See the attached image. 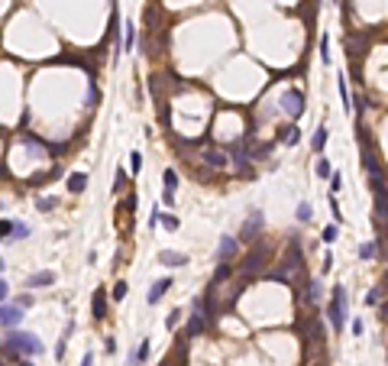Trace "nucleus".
Returning a JSON list of instances; mask_svg holds the SVG:
<instances>
[{"label": "nucleus", "instance_id": "1", "mask_svg": "<svg viewBox=\"0 0 388 366\" xmlns=\"http://www.w3.org/2000/svg\"><path fill=\"white\" fill-rule=\"evenodd\" d=\"M3 347H7L16 360L20 357H39V353H42V340H39L36 334H29V331H20V327H10L7 331Z\"/></svg>", "mask_w": 388, "mask_h": 366}, {"label": "nucleus", "instance_id": "2", "mask_svg": "<svg viewBox=\"0 0 388 366\" xmlns=\"http://www.w3.org/2000/svg\"><path fill=\"white\" fill-rule=\"evenodd\" d=\"M346 311H349L346 285H333V295H330V302H327V318H330V327H333V331H343Z\"/></svg>", "mask_w": 388, "mask_h": 366}, {"label": "nucleus", "instance_id": "3", "mask_svg": "<svg viewBox=\"0 0 388 366\" xmlns=\"http://www.w3.org/2000/svg\"><path fill=\"white\" fill-rule=\"evenodd\" d=\"M262 227H265V217H262V211H249V217L243 220L240 240H243V243H256L259 237H262Z\"/></svg>", "mask_w": 388, "mask_h": 366}, {"label": "nucleus", "instance_id": "4", "mask_svg": "<svg viewBox=\"0 0 388 366\" xmlns=\"http://www.w3.org/2000/svg\"><path fill=\"white\" fill-rule=\"evenodd\" d=\"M281 110H285L291 120H298L304 114V91H298V88H288L285 97H281Z\"/></svg>", "mask_w": 388, "mask_h": 366}, {"label": "nucleus", "instance_id": "5", "mask_svg": "<svg viewBox=\"0 0 388 366\" xmlns=\"http://www.w3.org/2000/svg\"><path fill=\"white\" fill-rule=\"evenodd\" d=\"M265 253H269V246H265L262 240H256V246L246 253V259H243V273L246 275H252V273H259L265 266Z\"/></svg>", "mask_w": 388, "mask_h": 366}, {"label": "nucleus", "instance_id": "6", "mask_svg": "<svg viewBox=\"0 0 388 366\" xmlns=\"http://www.w3.org/2000/svg\"><path fill=\"white\" fill-rule=\"evenodd\" d=\"M23 318H26V311H23V305H0V327H20L23 324Z\"/></svg>", "mask_w": 388, "mask_h": 366}, {"label": "nucleus", "instance_id": "7", "mask_svg": "<svg viewBox=\"0 0 388 366\" xmlns=\"http://www.w3.org/2000/svg\"><path fill=\"white\" fill-rule=\"evenodd\" d=\"M162 185H165V191H162V204H175V191H178V172L175 169H165L162 172Z\"/></svg>", "mask_w": 388, "mask_h": 366}, {"label": "nucleus", "instance_id": "8", "mask_svg": "<svg viewBox=\"0 0 388 366\" xmlns=\"http://www.w3.org/2000/svg\"><path fill=\"white\" fill-rule=\"evenodd\" d=\"M236 249H240L236 237H220V243H217V263H233V259H236Z\"/></svg>", "mask_w": 388, "mask_h": 366}, {"label": "nucleus", "instance_id": "9", "mask_svg": "<svg viewBox=\"0 0 388 366\" xmlns=\"http://www.w3.org/2000/svg\"><path fill=\"white\" fill-rule=\"evenodd\" d=\"M204 327H207V318H204V311H191L185 337H197V334H204Z\"/></svg>", "mask_w": 388, "mask_h": 366}, {"label": "nucleus", "instance_id": "10", "mask_svg": "<svg viewBox=\"0 0 388 366\" xmlns=\"http://www.w3.org/2000/svg\"><path fill=\"white\" fill-rule=\"evenodd\" d=\"M204 162H207L210 169H226V165H230V156H226L223 149H207V152H204Z\"/></svg>", "mask_w": 388, "mask_h": 366}, {"label": "nucleus", "instance_id": "11", "mask_svg": "<svg viewBox=\"0 0 388 366\" xmlns=\"http://www.w3.org/2000/svg\"><path fill=\"white\" fill-rule=\"evenodd\" d=\"M171 288V279H159V282H152V288H149V295H146V302L149 305H159L162 302V295Z\"/></svg>", "mask_w": 388, "mask_h": 366}, {"label": "nucleus", "instance_id": "12", "mask_svg": "<svg viewBox=\"0 0 388 366\" xmlns=\"http://www.w3.org/2000/svg\"><path fill=\"white\" fill-rule=\"evenodd\" d=\"M91 311H94V318H97V321H104V318H107V292H104V288H97V292H94Z\"/></svg>", "mask_w": 388, "mask_h": 366}, {"label": "nucleus", "instance_id": "13", "mask_svg": "<svg viewBox=\"0 0 388 366\" xmlns=\"http://www.w3.org/2000/svg\"><path fill=\"white\" fill-rule=\"evenodd\" d=\"M159 263H162V266H171V269H178V266L188 263V256H185V253H175V249H162V253H159Z\"/></svg>", "mask_w": 388, "mask_h": 366}, {"label": "nucleus", "instance_id": "14", "mask_svg": "<svg viewBox=\"0 0 388 366\" xmlns=\"http://www.w3.org/2000/svg\"><path fill=\"white\" fill-rule=\"evenodd\" d=\"M55 279H58V275H55L52 269H42V273L29 275V282H26V285H29V288H46V285H52Z\"/></svg>", "mask_w": 388, "mask_h": 366}, {"label": "nucleus", "instance_id": "15", "mask_svg": "<svg viewBox=\"0 0 388 366\" xmlns=\"http://www.w3.org/2000/svg\"><path fill=\"white\" fill-rule=\"evenodd\" d=\"M65 185H68V191H71V195H81V191L87 188V175H84V172H71Z\"/></svg>", "mask_w": 388, "mask_h": 366}, {"label": "nucleus", "instance_id": "16", "mask_svg": "<svg viewBox=\"0 0 388 366\" xmlns=\"http://www.w3.org/2000/svg\"><path fill=\"white\" fill-rule=\"evenodd\" d=\"M327 140H330V133H327V126H317V130H314V140H310V149H314V152H324Z\"/></svg>", "mask_w": 388, "mask_h": 366}, {"label": "nucleus", "instance_id": "17", "mask_svg": "<svg viewBox=\"0 0 388 366\" xmlns=\"http://www.w3.org/2000/svg\"><path fill=\"white\" fill-rule=\"evenodd\" d=\"M314 172H317V179H320V182H327L330 175H333V165H330V159H327V156H320L317 162H314Z\"/></svg>", "mask_w": 388, "mask_h": 366}, {"label": "nucleus", "instance_id": "18", "mask_svg": "<svg viewBox=\"0 0 388 366\" xmlns=\"http://www.w3.org/2000/svg\"><path fill=\"white\" fill-rule=\"evenodd\" d=\"M146 357H149V337H142V343L136 347V353H133L130 366H139V363H146Z\"/></svg>", "mask_w": 388, "mask_h": 366}, {"label": "nucleus", "instance_id": "19", "mask_svg": "<svg viewBox=\"0 0 388 366\" xmlns=\"http://www.w3.org/2000/svg\"><path fill=\"white\" fill-rule=\"evenodd\" d=\"M233 273V263H217V273H214V285H220V282H226Z\"/></svg>", "mask_w": 388, "mask_h": 366}, {"label": "nucleus", "instance_id": "20", "mask_svg": "<svg viewBox=\"0 0 388 366\" xmlns=\"http://www.w3.org/2000/svg\"><path fill=\"white\" fill-rule=\"evenodd\" d=\"M307 302H310V305L320 302V279H310V282H307Z\"/></svg>", "mask_w": 388, "mask_h": 366}, {"label": "nucleus", "instance_id": "21", "mask_svg": "<svg viewBox=\"0 0 388 366\" xmlns=\"http://www.w3.org/2000/svg\"><path fill=\"white\" fill-rule=\"evenodd\" d=\"M10 237H13V240H26V237H29V227H26L23 220H13V230H10Z\"/></svg>", "mask_w": 388, "mask_h": 366}, {"label": "nucleus", "instance_id": "22", "mask_svg": "<svg viewBox=\"0 0 388 366\" xmlns=\"http://www.w3.org/2000/svg\"><path fill=\"white\" fill-rule=\"evenodd\" d=\"M375 253H379V243H375V240H369V243L359 246V259H372Z\"/></svg>", "mask_w": 388, "mask_h": 366}, {"label": "nucleus", "instance_id": "23", "mask_svg": "<svg viewBox=\"0 0 388 366\" xmlns=\"http://www.w3.org/2000/svg\"><path fill=\"white\" fill-rule=\"evenodd\" d=\"M159 224H162L165 230H178V227H181V220L175 217V214H159Z\"/></svg>", "mask_w": 388, "mask_h": 366}, {"label": "nucleus", "instance_id": "24", "mask_svg": "<svg viewBox=\"0 0 388 366\" xmlns=\"http://www.w3.org/2000/svg\"><path fill=\"white\" fill-rule=\"evenodd\" d=\"M379 302H382V285H375V288H369V292H365V305H369V308H375Z\"/></svg>", "mask_w": 388, "mask_h": 366}, {"label": "nucleus", "instance_id": "25", "mask_svg": "<svg viewBox=\"0 0 388 366\" xmlns=\"http://www.w3.org/2000/svg\"><path fill=\"white\" fill-rule=\"evenodd\" d=\"M55 198H36V211H42V214H49V211H55Z\"/></svg>", "mask_w": 388, "mask_h": 366}, {"label": "nucleus", "instance_id": "26", "mask_svg": "<svg viewBox=\"0 0 388 366\" xmlns=\"http://www.w3.org/2000/svg\"><path fill=\"white\" fill-rule=\"evenodd\" d=\"M298 143H301V130L291 123L288 126V136H285V146H298Z\"/></svg>", "mask_w": 388, "mask_h": 366}, {"label": "nucleus", "instance_id": "27", "mask_svg": "<svg viewBox=\"0 0 388 366\" xmlns=\"http://www.w3.org/2000/svg\"><path fill=\"white\" fill-rule=\"evenodd\" d=\"M320 62L324 65H330V39H327V36H320Z\"/></svg>", "mask_w": 388, "mask_h": 366}, {"label": "nucleus", "instance_id": "28", "mask_svg": "<svg viewBox=\"0 0 388 366\" xmlns=\"http://www.w3.org/2000/svg\"><path fill=\"white\" fill-rule=\"evenodd\" d=\"M320 237H324V243H333L336 237H340V227H336V224H327V227H324V234H320Z\"/></svg>", "mask_w": 388, "mask_h": 366}, {"label": "nucleus", "instance_id": "29", "mask_svg": "<svg viewBox=\"0 0 388 366\" xmlns=\"http://www.w3.org/2000/svg\"><path fill=\"white\" fill-rule=\"evenodd\" d=\"M136 42V23H126V36H123V49H133Z\"/></svg>", "mask_w": 388, "mask_h": 366}, {"label": "nucleus", "instance_id": "30", "mask_svg": "<svg viewBox=\"0 0 388 366\" xmlns=\"http://www.w3.org/2000/svg\"><path fill=\"white\" fill-rule=\"evenodd\" d=\"M336 88H340V97H343V107H346V114H349V91H346V78H336Z\"/></svg>", "mask_w": 388, "mask_h": 366}, {"label": "nucleus", "instance_id": "31", "mask_svg": "<svg viewBox=\"0 0 388 366\" xmlns=\"http://www.w3.org/2000/svg\"><path fill=\"white\" fill-rule=\"evenodd\" d=\"M123 188H126V172L116 169V175H113V195H116V191H123Z\"/></svg>", "mask_w": 388, "mask_h": 366}, {"label": "nucleus", "instance_id": "32", "mask_svg": "<svg viewBox=\"0 0 388 366\" xmlns=\"http://www.w3.org/2000/svg\"><path fill=\"white\" fill-rule=\"evenodd\" d=\"M110 298H113V302H123L126 298V282H116L113 292H110Z\"/></svg>", "mask_w": 388, "mask_h": 366}, {"label": "nucleus", "instance_id": "33", "mask_svg": "<svg viewBox=\"0 0 388 366\" xmlns=\"http://www.w3.org/2000/svg\"><path fill=\"white\" fill-rule=\"evenodd\" d=\"M295 214H298V220H301V224H307V220H310V204H307V201H304V204H298V211H295Z\"/></svg>", "mask_w": 388, "mask_h": 366}, {"label": "nucleus", "instance_id": "34", "mask_svg": "<svg viewBox=\"0 0 388 366\" xmlns=\"http://www.w3.org/2000/svg\"><path fill=\"white\" fill-rule=\"evenodd\" d=\"M130 169H133V175L142 169V152H130Z\"/></svg>", "mask_w": 388, "mask_h": 366}, {"label": "nucleus", "instance_id": "35", "mask_svg": "<svg viewBox=\"0 0 388 366\" xmlns=\"http://www.w3.org/2000/svg\"><path fill=\"white\" fill-rule=\"evenodd\" d=\"M178 321H181V311H168V318H165V327H168V331H175V327H178Z\"/></svg>", "mask_w": 388, "mask_h": 366}, {"label": "nucleus", "instance_id": "36", "mask_svg": "<svg viewBox=\"0 0 388 366\" xmlns=\"http://www.w3.org/2000/svg\"><path fill=\"white\" fill-rule=\"evenodd\" d=\"M327 182H330V188H333V191H340V188H343V175H340V172H333Z\"/></svg>", "mask_w": 388, "mask_h": 366}, {"label": "nucleus", "instance_id": "37", "mask_svg": "<svg viewBox=\"0 0 388 366\" xmlns=\"http://www.w3.org/2000/svg\"><path fill=\"white\" fill-rule=\"evenodd\" d=\"M10 230H13V220H0V240H7Z\"/></svg>", "mask_w": 388, "mask_h": 366}, {"label": "nucleus", "instance_id": "38", "mask_svg": "<svg viewBox=\"0 0 388 366\" xmlns=\"http://www.w3.org/2000/svg\"><path fill=\"white\" fill-rule=\"evenodd\" d=\"M349 327H353V334L359 337V334L365 331V321H362V318H353V324H349Z\"/></svg>", "mask_w": 388, "mask_h": 366}, {"label": "nucleus", "instance_id": "39", "mask_svg": "<svg viewBox=\"0 0 388 366\" xmlns=\"http://www.w3.org/2000/svg\"><path fill=\"white\" fill-rule=\"evenodd\" d=\"M13 302H16V305H23V308H29V305H32V295H16Z\"/></svg>", "mask_w": 388, "mask_h": 366}, {"label": "nucleus", "instance_id": "40", "mask_svg": "<svg viewBox=\"0 0 388 366\" xmlns=\"http://www.w3.org/2000/svg\"><path fill=\"white\" fill-rule=\"evenodd\" d=\"M330 269H333V253H327V256H324V273H330Z\"/></svg>", "mask_w": 388, "mask_h": 366}, {"label": "nucleus", "instance_id": "41", "mask_svg": "<svg viewBox=\"0 0 388 366\" xmlns=\"http://www.w3.org/2000/svg\"><path fill=\"white\" fill-rule=\"evenodd\" d=\"M10 295V285H7V282H3V279H0V302H3V298H7Z\"/></svg>", "mask_w": 388, "mask_h": 366}, {"label": "nucleus", "instance_id": "42", "mask_svg": "<svg viewBox=\"0 0 388 366\" xmlns=\"http://www.w3.org/2000/svg\"><path fill=\"white\" fill-rule=\"evenodd\" d=\"M81 366H94V357H91V353H84V357H81Z\"/></svg>", "mask_w": 388, "mask_h": 366}, {"label": "nucleus", "instance_id": "43", "mask_svg": "<svg viewBox=\"0 0 388 366\" xmlns=\"http://www.w3.org/2000/svg\"><path fill=\"white\" fill-rule=\"evenodd\" d=\"M20 366H32V363H26V357H20Z\"/></svg>", "mask_w": 388, "mask_h": 366}, {"label": "nucleus", "instance_id": "44", "mask_svg": "<svg viewBox=\"0 0 388 366\" xmlns=\"http://www.w3.org/2000/svg\"><path fill=\"white\" fill-rule=\"evenodd\" d=\"M0 269H3V259H0Z\"/></svg>", "mask_w": 388, "mask_h": 366}]
</instances>
